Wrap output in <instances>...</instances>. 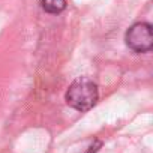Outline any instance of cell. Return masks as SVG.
I'll list each match as a JSON object with an SVG mask.
<instances>
[{"label": "cell", "instance_id": "1", "mask_svg": "<svg viewBox=\"0 0 153 153\" xmlns=\"http://www.w3.org/2000/svg\"><path fill=\"white\" fill-rule=\"evenodd\" d=\"M66 102L69 107L78 111H87L93 108V105L98 102L99 92L98 86L87 76H78L72 81L66 92Z\"/></svg>", "mask_w": 153, "mask_h": 153}, {"label": "cell", "instance_id": "2", "mask_svg": "<svg viewBox=\"0 0 153 153\" xmlns=\"http://www.w3.org/2000/svg\"><path fill=\"white\" fill-rule=\"evenodd\" d=\"M126 45L135 53H147L153 48V29L149 23H135L125 35Z\"/></svg>", "mask_w": 153, "mask_h": 153}, {"label": "cell", "instance_id": "3", "mask_svg": "<svg viewBox=\"0 0 153 153\" xmlns=\"http://www.w3.org/2000/svg\"><path fill=\"white\" fill-rule=\"evenodd\" d=\"M41 5L48 14H60L66 9V0H41Z\"/></svg>", "mask_w": 153, "mask_h": 153}]
</instances>
